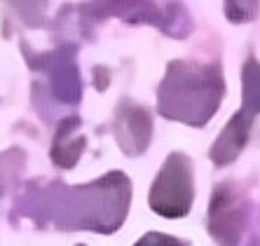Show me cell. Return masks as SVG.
Masks as SVG:
<instances>
[{"label": "cell", "mask_w": 260, "mask_h": 246, "mask_svg": "<svg viewBox=\"0 0 260 246\" xmlns=\"http://www.w3.org/2000/svg\"><path fill=\"white\" fill-rule=\"evenodd\" d=\"M190 199H192L190 162L181 155H174L152 186L150 204L162 216H185L190 209Z\"/></svg>", "instance_id": "cell-1"}, {"label": "cell", "mask_w": 260, "mask_h": 246, "mask_svg": "<svg viewBox=\"0 0 260 246\" xmlns=\"http://www.w3.org/2000/svg\"><path fill=\"white\" fill-rule=\"evenodd\" d=\"M258 0H228V17L235 21H246L255 17Z\"/></svg>", "instance_id": "cell-5"}, {"label": "cell", "mask_w": 260, "mask_h": 246, "mask_svg": "<svg viewBox=\"0 0 260 246\" xmlns=\"http://www.w3.org/2000/svg\"><path fill=\"white\" fill-rule=\"evenodd\" d=\"M244 106L246 113L260 110V66L255 61H248L244 71Z\"/></svg>", "instance_id": "cell-4"}, {"label": "cell", "mask_w": 260, "mask_h": 246, "mask_svg": "<svg viewBox=\"0 0 260 246\" xmlns=\"http://www.w3.org/2000/svg\"><path fill=\"white\" fill-rule=\"evenodd\" d=\"M136 246H185V244L178 239H171V237H162V234H148Z\"/></svg>", "instance_id": "cell-6"}, {"label": "cell", "mask_w": 260, "mask_h": 246, "mask_svg": "<svg viewBox=\"0 0 260 246\" xmlns=\"http://www.w3.org/2000/svg\"><path fill=\"white\" fill-rule=\"evenodd\" d=\"M248 125H251V113H237L235 120L228 125V129L223 132V136L218 138L216 148H213V160L220 164H228L230 160H235L237 152L242 150V145L246 143L248 136Z\"/></svg>", "instance_id": "cell-3"}, {"label": "cell", "mask_w": 260, "mask_h": 246, "mask_svg": "<svg viewBox=\"0 0 260 246\" xmlns=\"http://www.w3.org/2000/svg\"><path fill=\"white\" fill-rule=\"evenodd\" d=\"M244 225V211L239 197L230 195L228 188H218L211 206V232L225 246H235Z\"/></svg>", "instance_id": "cell-2"}]
</instances>
